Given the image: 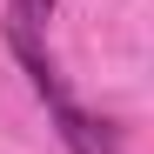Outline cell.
<instances>
[{"mask_svg": "<svg viewBox=\"0 0 154 154\" xmlns=\"http://www.w3.org/2000/svg\"><path fill=\"white\" fill-rule=\"evenodd\" d=\"M54 127H60V141H67L74 154H121V147H114V127L94 121V114H81L74 100H60V107H54Z\"/></svg>", "mask_w": 154, "mask_h": 154, "instance_id": "cell-1", "label": "cell"}, {"mask_svg": "<svg viewBox=\"0 0 154 154\" xmlns=\"http://www.w3.org/2000/svg\"><path fill=\"white\" fill-rule=\"evenodd\" d=\"M7 20H20L27 34H40L47 20H54V0H14V14H7Z\"/></svg>", "mask_w": 154, "mask_h": 154, "instance_id": "cell-2", "label": "cell"}]
</instances>
